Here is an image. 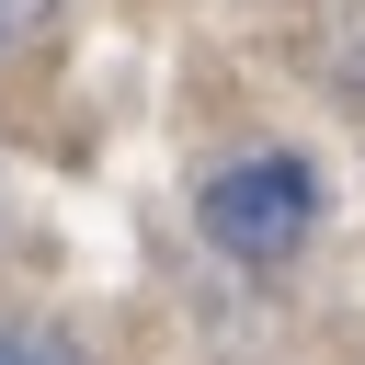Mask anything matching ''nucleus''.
<instances>
[{
	"label": "nucleus",
	"instance_id": "20e7f679",
	"mask_svg": "<svg viewBox=\"0 0 365 365\" xmlns=\"http://www.w3.org/2000/svg\"><path fill=\"white\" fill-rule=\"evenodd\" d=\"M354 91H365V57H354Z\"/></svg>",
	"mask_w": 365,
	"mask_h": 365
},
{
	"label": "nucleus",
	"instance_id": "f257e3e1",
	"mask_svg": "<svg viewBox=\"0 0 365 365\" xmlns=\"http://www.w3.org/2000/svg\"><path fill=\"white\" fill-rule=\"evenodd\" d=\"M308 205H319L308 160H240V171L205 182V240L240 251V262H285L308 240Z\"/></svg>",
	"mask_w": 365,
	"mask_h": 365
},
{
	"label": "nucleus",
	"instance_id": "7ed1b4c3",
	"mask_svg": "<svg viewBox=\"0 0 365 365\" xmlns=\"http://www.w3.org/2000/svg\"><path fill=\"white\" fill-rule=\"evenodd\" d=\"M0 365H68L57 342H23V331H0Z\"/></svg>",
	"mask_w": 365,
	"mask_h": 365
},
{
	"label": "nucleus",
	"instance_id": "f03ea898",
	"mask_svg": "<svg viewBox=\"0 0 365 365\" xmlns=\"http://www.w3.org/2000/svg\"><path fill=\"white\" fill-rule=\"evenodd\" d=\"M34 23H46V0H0V46H23Z\"/></svg>",
	"mask_w": 365,
	"mask_h": 365
}]
</instances>
